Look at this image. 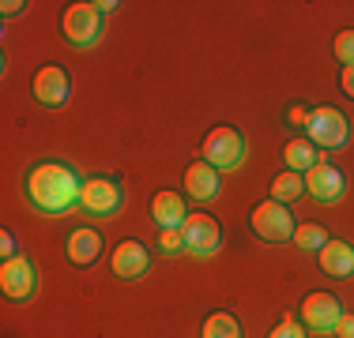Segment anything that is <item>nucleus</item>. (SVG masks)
I'll use <instances>...</instances> for the list:
<instances>
[{"instance_id": "nucleus-17", "label": "nucleus", "mask_w": 354, "mask_h": 338, "mask_svg": "<svg viewBox=\"0 0 354 338\" xmlns=\"http://www.w3.org/2000/svg\"><path fill=\"white\" fill-rule=\"evenodd\" d=\"M283 162H286V169H294V173L306 177L309 169L320 162V150L306 139V135H301V139H290V143L283 147Z\"/></svg>"}, {"instance_id": "nucleus-9", "label": "nucleus", "mask_w": 354, "mask_h": 338, "mask_svg": "<svg viewBox=\"0 0 354 338\" xmlns=\"http://www.w3.org/2000/svg\"><path fill=\"white\" fill-rule=\"evenodd\" d=\"M181 237H185V252L196 259L215 256L218 244H223V230H218V222L212 215H189L181 226Z\"/></svg>"}, {"instance_id": "nucleus-27", "label": "nucleus", "mask_w": 354, "mask_h": 338, "mask_svg": "<svg viewBox=\"0 0 354 338\" xmlns=\"http://www.w3.org/2000/svg\"><path fill=\"white\" fill-rule=\"evenodd\" d=\"M339 87H343V95H347V98L354 101V64L339 72Z\"/></svg>"}, {"instance_id": "nucleus-19", "label": "nucleus", "mask_w": 354, "mask_h": 338, "mask_svg": "<svg viewBox=\"0 0 354 338\" xmlns=\"http://www.w3.org/2000/svg\"><path fill=\"white\" fill-rule=\"evenodd\" d=\"M200 338H241V324L230 316V312H212V316L204 319Z\"/></svg>"}, {"instance_id": "nucleus-5", "label": "nucleus", "mask_w": 354, "mask_h": 338, "mask_svg": "<svg viewBox=\"0 0 354 338\" xmlns=\"http://www.w3.org/2000/svg\"><path fill=\"white\" fill-rule=\"evenodd\" d=\"M102 27H106V15L98 12L95 4H68L64 8L61 30H64V38H68V46L91 49L98 38H102Z\"/></svg>"}, {"instance_id": "nucleus-14", "label": "nucleus", "mask_w": 354, "mask_h": 338, "mask_svg": "<svg viewBox=\"0 0 354 338\" xmlns=\"http://www.w3.org/2000/svg\"><path fill=\"white\" fill-rule=\"evenodd\" d=\"M320 267H324V275L332 278H354V244L347 241H328L324 248L317 252Z\"/></svg>"}, {"instance_id": "nucleus-6", "label": "nucleus", "mask_w": 354, "mask_h": 338, "mask_svg": "<svg viewBox=\"0 0 354 338\" xmlns=\"http://www.w3.org/2000/svg\"><path fill=\"white\" fill-rule=\"evenodd\" d=\"M124 207V188L113 177H87L80 192V210L91 218H113Z\"/></svg>"}, {"instance_id": "nucleus-18", "label": "nucleus", "mask_w": 354, "mask_h": 338, "mask_svg": "<svg viewBox=\"0 0 354 338\" xmlns=\"http://www.w3.org/2000/svg\"><path fill=\"white\" fill-rule=\"evenodd\" d=\"M306 196V177L294 173V169H283V173L272 177V199L275 203H294Z\"/></svg>"}, {"instance_id": "nucleus-12", "label": "nucleus", "mask_w": 354, "mask_h": 338, "mask_svg": "<svg viewBox=\"0 0 354 338\" xmlns=\"http://www.w3.org/2000/svg\"><path fill=\"white\" fill-rule=\"evenodd\" d=\"M30 87H35V98L49 109H61L72 95V79L61 64H41L35 72V83H30Z\"/></svg>"}, {"instance_id": "nucleus-22", "label": "nucleus", "mask_w": 354, "mask_h": 338, "mask_svg": "<svg viewBox=\"0 0 354 338\" xmlns=\"http://www.w3.org/2000/svg\"><path fill=\"white\" fill-rule=\"evenodd\" d=\"M158 252H166V256H181V252H185L181 230H162V233H158Z\"/></svg>"}, {"instance_id": "nucleus-28", "label": "nucleus", "mask_w": 354, "mask_h": 338, "mask_svg": "<svg viewBox=\"0 0 354 338\" xmlns=\"http://www.w3.org/2000/svg\"><path fill=\"white\" fill-rule=\"evenodd\" d=\"M0 8H4V15H8V19H12V15H19V12H23V8H27V4H23V0H4V4H0Z\"/></svg>"}, {"instance_id": "nucleus-4", "label": "nucleus", "mask_w": 354, "mask_h": 338, "mask_svg": "<svg viewBox=\"0 0 354 338\" xmlns=\"http://www.w3.org/2000/svg\"><path fill=\"white\" fill-rule=\"evenodd\" d=\"M249 226H252V233H257L260 241H272V244L290 241L294 230H298V226H294L290 207H286V203H275V199L257 203V207H252V215H249Z\"/></svg>"}, {"instance_id": "nucleus-20", "label": "nucleus", "mask_w": 354, "mask_h": 338, "mask_svg": "<svg viewBox=\"0 0 354 338\" xmlns=\"http://www.w3.org/2000/svg\"><path fill=\"white\" fill-rule=\"evenodd\" d=\"M328 241H332V237H328L324 226H317V222H301L298 230H294V248H301V252H320Z\"/></svg>"}, {"instance_id": "nucleus-3", "label": "nucleus", "mask_w": 354, "mask_h": 338, "mask_svg": "<svg viewBox=\"0 0 354 338\" xmlns=\"http://www.w3.org/2000/svg\"><path fill=\"white\" fill-rule=\"evenodd\" d=\"M306 139L313 143L317 150H343L351 143V124L335 106H317L313 113H309Z\"/></svg>"}, {"instance_id": "nucleus-1", "label": "nucleus", "mask_w": 354, "mask_h": 338, "mask_svg": "<svg viewBox=\"0 0 354 338\" xmlns=\"http://www.w3.org/2000/svg\"><path fill=\"white\" fill-rule=\"evenodd\" d=\"M83 181L68 162H38L27 173V199L41 215H68L80 207Z\"/></svg>"}, {"instance_id": "nucleus-2", "label": "nucleus", "mask_w": 354, "mask_h": 338, "mask_svg": "<svg viewBox=\"0 0 354 338\" xmlns=\"http://www.w3.org/2000/svg\"><path fill=\"white\" fill-rule=\"evenodd\" d=\"M200 158H204L207 166H215L218 173H230V169H238L245 162V135L234 128V124H215V128L204 135Z\"/></svg>"}, {"instance_id": "nucleus-29", "label": "nucleus", "mask_w": 354, "mask_h": 338, "mask_svg": "<svg viewBox=\"0 0 354 338\" xmlns=\"http://www.w3.org/2000/svg\"><path fill=\"white\" fill-rule=\"evenodd\" d=\"M95 8H98V12H102V15H106V12H113V8H117V0H98V4H95Z\"/></svg>"}, {"instance_id": "nucleus-26", "label": "nucleus", "mask_w": 354, "mask_h": 338, "mask_svg": "<svg viewBox=\"0 0 354 338\" xmlns=\"http://www.w3.org/2000/svg\"><path fill=\"white\" fill-rule=\"evenodd\" d=\"M335 338H354V312H343V319L335 324Z\"/></svg>"}, {"instance_id": "nucleus-16", "label": "nucleus", "mask_w": 354, "mask_h": 338, "mask_svg": "<svg viewBox=\"0 0 354 338\" xmlns=\"http://www.w3.org/2000/svg\"><path fill=\"white\" fill-rule=\"evenodd\" d=\"M102 248H106V241H102V233L98 230H72V237H68V259L75 267H91L98 256H102Z\"/></svg>"}, {"instance_id": "nucleus-24", "label": "nucleus", "mask_w": 354, "mask_h": 338, "mask_svg": "<svg viewBox=\"0 0 354 338\" xmlns=\"http://www.w3.org/2000/svg\"><path fill=\"white\" fill-rule=\"evenodd\" d=\"M0 256H4V259H15V256H19V248H15V237H12V230H0Z\"/></svg>"}, {"instance_id": "nucleus-23", "label": "nucleus", "mask_w": 354, "mask_h": 338, "mask_svg": "<svg viewBox=\"0 0 354 338\" xmlns=\"http://www.w3.org/2000/svg\"><path fill=\"white\" fill-rule=\"evenodd\" d=\"M268 338H306V324H298V319H283Z\"/></svg>"}, {"instance_id": "nucleus-10", "label": "nucleus", "mask_w": 354, "mask_h": 338, "mask_svg": "<svg viewBox=\"0 0 354 338\" xmlns=\"http://www.w3.org/2000/svg\"><path fill=\"white\" fill-rule=\"evenodd\" d=\"M306 192L317 203H339L343 196H347V177H343L339 166H332V162L320 158V162L306 173Z\"/></svg>"}, {"instance_id": "nucleus-25", "label": "nucleus", "mask_w": 354, "mask_h": 338, "mask_svg": "<svg viewBox=\"0 0 354 338\" xmlns=\"http://www.w3.org/2000/svg\"><path fill=\"white\" fill-rule=\"evenodd\" d=\"M309 113H313V109L290 106V109H286V121H290V124H298V128H306V124H309Z\"/></svg>"}, {"instance_id": "nucleus-13", "label": "nucleus", "mask_w": 354, "mask_h": 338, "mask_svg": "<svg viewBox=\"0 0 354 338\" xmlns=\"http://www.w3.org/2000/svg\"><path fill=\"white\" fill-rule=\"evenodd\" d=\"M151 218L158 222V230H181L185 218H189V210H185V199L177 196L174 188H162V192H155V199H151Z\"/></svg>"}, {"instance_id": "nucleus-21", "label": "nucleus", "mask_w": 354, "mask_h": 338, "mask_svg": "<svg viewBox=\"0 0 354 338\" xmlns=\"http://www.w3.org/2000/svg\"><path fill=\"white\" fill-rule=\"evenodd\" d=\"M335 61H339L343 68H351L354 64V30H339L335 34Z\"/></svg>"}, {"instance_id": "nucleus-7", "label": "nucleus", "mask_w": 354, "mask_h": 338, "mask_svg": "<svg viewBox=\"0 0 354 338\" xmlns=\"http://www.w3.org/2000/svg\"><path fill=\"white\" fill-rule=\"evenodd\" d=\"M343 319V304L335 293H324V290H317V293H309L306 301H301V324L309 327V331H317V335H335V324Z\"/></svg>"}, {"instance_id": "nucleus-8", "label": "nucleus", "mask_w": 354, "mask_h": 338, "mask_svg": "<svg viewBox=\"0 0 354 338\" xmlns=\"http://www.w3.org/2000/svg\"><path fill=\"white\" fill-rule=\"evenodd\" d=\"M0 290H4L8 301H30L38 290V270L30 264V256H15V259H4L0 267Z\"/></svg>"}, {"instance_id": "nucleus-11", "label": "nucleus", "mask_w": 354, "mask_h": 338, "mask_svg": "<svg viewBox=\"0 0 354 338\" xmlns=\"http://www.w3.org/2000/svg\"><path fill=\"white\" fill-rule=\"evenodd\" d=\"M109 267H113L117 278H124V282H136L151 270V248L136 237H129V241L113 244V259H109Z\"/></svg>"}, {"instance_id": "nucleus-15", "label": "nucleus", "mask_w": 354, "mask_h": 338, "mask_svg": "<svg viewBox=\"0 0 354 338\" xmlns=\"http://www.w3.org/2000/svg\"><path fill=\"white\" fill-rule=\"evenodd\" d=\"M185 188H189L192 199H215L218 196V169L207 166L204 158H196L189 169H185Z\"/></svg>"}]
</instances>
